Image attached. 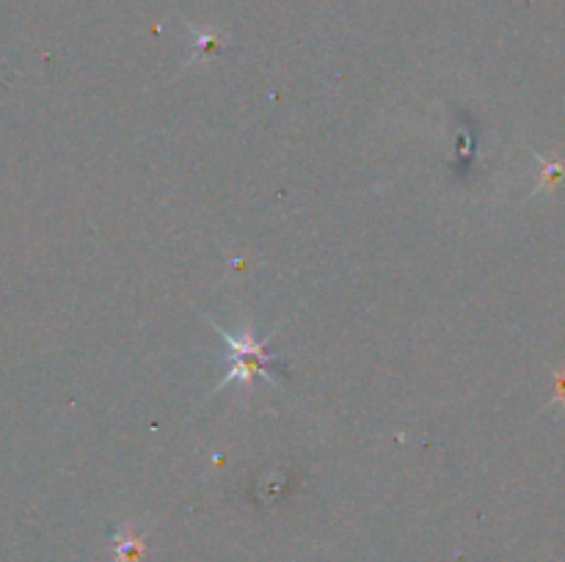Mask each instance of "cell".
Masks as SVG:
<instances>
[{"mask_svg":"<svg viewBox=\"0 0 565 562\" xmlns=\"http://www.w3.org/2000/svg\"><path fill=\"white\" fill-rule=\"evenodd\" d=\"M215 331H218V334L224 336L226 345H230V372L224 375V380L218 383V389H224V386L232 383V380H241L246 389H252V383L257 378L274 383L268 367L270 364L281 361V358L274 356V353L268 350V339H259L252 328H243L241 336L226 334V331L218 328V325H215Z\"/></svg>","mask_w":565,"mask_h":562,"instance_id":"obj_1","label":"cell"},{"mask_svg":"<svg viewBox=\"0 0 565 562\" xmlns=\"http://www.w3.org/2000/svg\"><path fill=\"white\" fill-rule=\"evenodd\" d=\"M114 562H143V538L130 523L114 534Z\"/></svg>","mask_w":565,"mask_h":562,"instance_id":"obj_2","label":"cell"},{"mask_svg":"<svg viewBox=\"0 0 565 562\" xmlns=\"http://www.w3.org/2000/svg\"><path fill=\"white\" fill-rule=\"evenodd\" d=\"M539 160H541L539 187H555V182H561L565 176V163H561V160H546V158H539Z\"/></svg>","mask_w":565,"mask_h":562,"instance_id":"obj_3","label":"cell"},{"mask_svg":"<svg viewBox=\"0 0 565 562\" xmlns=\"http://www.w3.org/2000/svg\"><path fill=\"white\" fill-rule=\"evenodd\" d=\"M555 402H561L565 406V369H561V375H557V386H555V397H552Z\"/></svg>","mask_w":565,"mask_h":562,"instance_id":"obj_4","label":"cell"}]
</instances>
